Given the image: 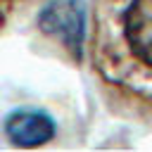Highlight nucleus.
<instances>
[{
  "instance_id": "f257e3e1",
  "label": "nucleus",
  "mask_w": 152,
  "mask_h": 152,
  "mask_svg": "<svg viewBox=\"0 0 152 152\" xmlns=\"http://www.w3.org/2000/svg\"><path fill=\"white\" fill-rule=\"evenodd\" d=\"M38 28L81 57L86 40V0H50L38 12Z\"/></svg>"
},
{
  "instance_id": "f03ea898",
  "label": "nucleus",
  "mask_w": 152,
  "mask_h": 152,
  "mask_svg": "<svg viewBox=\"0 0 152 152\" xmlns=\"http://www.w3.org/2000/svg\"><path fill=\"white\" fill-rule=\"evenodd\" d=\"M5 133L17 147H40L50 142L57 133V126L48 112L40 109H14L5 119Z\"/></svg>"
},
{
  "instance_id": "7ed1b4c3",
  "label": "nucleus",
  "mask_w": 152,
  "mask_h": 152,
  "mask_svg": "<svg viewBox=\"0 0 152 152\" xmlns=\"http://www.w3.org/2000/svg\"><path fill=\"white\" fill-rule=\"evenodd\" d=\"M126 40L138 59L152 66V0H133L126 21H124Z\"/></svg>"
}]
</instances>
